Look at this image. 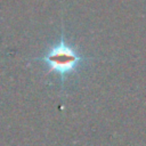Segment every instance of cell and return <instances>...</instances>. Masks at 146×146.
I'll use <instances>...</instances> for the list:
<instances>
[{
    "label": "cell",
    "instance_id": "obj_1",
    "mask_svg": "<svg viewBox=\"0 0 146 146\" xmlns=\"http://www.w3.org/2000/svg\"><path fill=\"white\" fill-rule=\"evenodd\" d=\"M33 59L43 62L48 67V72L57 73L60 76L62 83H64L67 75L75 72L80 63H82L83 60H88L89 58L82 57L75 48L68 44L65 40L64 32H62L60 40L57 44L51 46L43 56Z\"/></svg>",
    "mask_w": 146,
    "mask_h": 146
}]
</instances>
